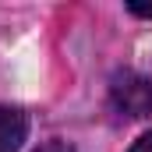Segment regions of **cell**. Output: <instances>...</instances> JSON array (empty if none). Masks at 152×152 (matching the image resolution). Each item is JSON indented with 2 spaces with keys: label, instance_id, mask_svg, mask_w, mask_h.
<instances>
[{
  "label": "cell",
  "instance_id": "obj_1",
  "mask_svg": "<svg viewBox=\"0 0 152 152\" xmlns=\"http://www.w3.org/2000/svg\"><path fill=\"white\" fill-rule=\"evenodd\" d=\"M110 103H113L117 113H124V117H134V120L149 117L152 113V78L138 75V71L113 75V81H110Z\"/></svg>",
  "mask_w": 152,
  "mask_h": 152
},
{
  "label": "cell",
  "instance_id": "obj_2",
  "mask_svg": "<svg viewBox=\"0 0 152 152\" xmlns=\"http://www.w3.org/2000/svg\"><path fill=\"white\" fill-rule=\"evenodd\" d=\"M28 134V117L21 110L0 106V152H18Z\"/></svg>",
  "mask_w": 152,
  "mask_h": 152
},
{
  "label": "cell",
  "instance_id": "obj_3",
  "mask_svg": "<svg viewBox=\"0 0 152 152\" xmlns=\"http://www.w3.org/2000/svg\"><path fill=\"white\" fill-rule=\"evenodd\" d=\"M36 152H75V149H71L67 142H46V145H42V149H36Z\"/></svg>",
  "mask_w": 152,
  "mask_h": 152
},
{
  "label": "cell",
  "instance_id": "obj_4",
  "mask_svg": "<svg viewBox=\"0 0 152 152\" xmlns=\"http://www.w3.org/2000/svg\"><path fill=\"white\" fill-rule=\"evenodd\" d=\"M127 152H152V134H142V138H138Z\"/></svg>",
  "mask_w": 152,
  "mask_h": 152
},
{
  "label": "cell",
  "instance_id": "obj_5",
  "mask_svg": "<svg viewBox=\"0 0 152 152\" xmlns=\"http://www.w3.org/2000/svg\"><path fill=\"white\" fill-rule=\"evenodd\" d=\"M127 11L138 18H152V4H127Z\"/></svg>",
  "mask_w": 152,
  "mask_h": 152
}]
</instances>
